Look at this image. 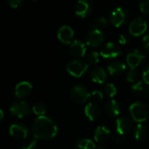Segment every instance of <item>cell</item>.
I'll return each instance as SVG.
<instances>
[{
	"label": "cell",
	"mask_w": 149,
	"mask_h": 149,
	"mask_svg": "<svg viewBox=\"0 0 149 149\" xmlns=\"http://www.w3.org/2000/svg\"><path fill=\"white\" fill-rule=\"evenodd\" d=\"M104 93H105V94L107 97L113 98L117 93V88L114 86V84H113V83H107L105 86V87H104Z\"/></svg>",
	"instance_id": "27"
},
{
	"label": "cell",
	"mask_w": 149,
	"mask_h": 149,
	"mask_svg": "<svg viewBox=\"0 0 149 149\" xmlns=\"http://www.w3.org/2000/svg\"><path fill=\"white\" fill-rule=\"evenodd\" d=\"M121 137H122V135L117 134L116 136H115V141H116L117 142H120V141H121Z\"/></svg>",
	"instance_id": "37"
},
{
	"label": "cell",
	"mask_w": 149,
	"mask_h": 149,
	"mask_svg": "<svg viewBox=\"0 0 149 149\" xmlns=\"http://www.w3.org/2000/svg\"><path fill=\"white\" fill-rule=\"evenodd\" d=\"M139 6H140L141 12H143L145 15L149 17V0H145V1L141 2Z\"/></svg>",
	"instance_id": "31"
},
{
	"label": "cell",
	"mask_w": 149,
	"mask_h": 149,
	"mask_svg": "<svg viewBox=\"0 0 149 149\" xmlns=\"http://www.w3.org/2000/svg\"><path fill=\"white\" fill-rule=\"evenodd\" d=\"M10 112L12 115L17 118H24L30 114L31 107L28 102L24 100H17L10 105Z\"/></svg>",
	"instance_id": "4"
},
{
	"label": "cell",
	"mask_w": 149,
	"mask_h": 149,
	"mask_svg": "<svg viewBox=\"0 0 149 149\" xmlns=\"http://www.w3.org/2000/svg\"><path fill=\"white\" fill-rule=\"evenodd\" d=\"M138 76H139V73L135 69H130L129 71L127 72V79L129 82L135 83L138 79Z\"/></svg>",
	"instance_id": "30"
},
{
	"label": "cell",
	"mask_w": 149,
	"mask_h": 149,
	"mask_svg": "<svg viewBox=\"0 0 149 149\" xmlns=\"http://www.w3.org/2000/svg\"><path fill=\"white\" fill-rule=\"evenodd\" d=\"M69 52L74 57H77V58L83 57L86 54V45L82 41H80V40H74V41H72L70 44Z\"/></svg>",
	"instance_id": "16"
},
{
	"label": "cell",
	"mask_w": 149,
	"mask_h": 149,
	"mask_svg": "<svg viewBox=\"0 0 149 149\" xmlns=\"http://www.w3.org/2000/svg\"><path fill=\"white\" fill-rule=\"evenodd\" d=\"M100 55L98 52H91L86 56V63L88 65H96L100 61Z\"/></svg>",
	"instance_id": "28"
},
{
	"label": "cell",
	"mask_w": 149,
	"mask_h": 149,
	"mask_svg": "<svg viewBox=\"0 0 149 149\" xmlns=\"http://www.w3.org/2000/svg\"><path fill=\"white\" fill-rule=\"evenodd\" d=\"M129 112L132 118L136 122H143L147 120L149 114V110L148 106L141 101L134 102L129 107Z\"/></svg>",
	"instance_id": "2"
},
{
	"label": "cell",
	"mask_w": 149,
	"mask_h": 149,
	"mask_svg": "<svg viewBox=\"0 0 149 149\" xmlns=\"http://www.w3.org/2000/svg\"><path fill=\"white\" fill-rule=\"evenodd\" d=\"M100 53L104 58H114L121 54V50L116 43L107 42L101 48Z\"/></svg>",
	"instance_id": "9"
},
{
	"label": "cell",
	"mask_w": 149,
	"mask_h": 149,
	"mask_svg": "<svg viewBox=\"0 0 149 149\" xmlns=\"http://www.w3.org/2000/svg\"><path fill=\"white\" fill-rule=\"evenodd\" d=\"M126 69H127L126 65L120 61H113L107 65L108 72L111 75H114V76L122 74L126 71Z\"/></svg>",
	"instance_id": "21"
},
{
	"label": "cell",
	"mask_w": 149,
	"mask_h": 149,
	"mask_svg": "<svg viewBox=\"0 0 149 149\" xmlns=\"http://www.w3.org/2000/svg\"><path fill=\"white\" fill-rule=\"evenodd\" d=\"M115 126H116L117 134L120 135H124L126 134H128L132 130L133 122L128 117L123 116L116 120Z\"/></svg>",
	"instance_id": "11"
},
{
	"label": "cell",
	"mask_w": 149,
	"mask_h": 149,
	"mask_svg": "<svg viewBox=\"0 0 149 149\" xmlns=\"http://www.w3.org/2000/svg\"><path fill=\"white\" fill-rule=\"evenodd\" d=\"M84 112H85L86 116L90 120H95L96 119L99 118V116L100 114V107L93 102H89L88 104L86 105Z\"/></svg>",
	"instance_id": "19"
},
{
	"label": "cell",
	"mask_w": 149,
	"mask_h": 149,
	"mask_svg": "<svg viewBox=\"0 0 149 149\" xmlns=\"http://www.w3.org/2000/svg\"><path fill=\"white\" fill-rule=\"evenodd\" d=\"M105 111L110 117H115L120 113V105L115 100H110L105 106Z\"/></svg>",
	"instance_id": "20"
},
{
	"label": "cell",
	"mask_w": 149,
	"mask_h": 149,
	"mask_svg": "<svg viewBox=\"0 0 149 149\" xmlns=\"http://www.w3.org/2000/svg\"><path fill=\"white\" fill-rule=\"evenodd\" d=\"M107 24H108L107 19L105 17H98V18L94 21V23L93 24L92 26H93V28L95 29V30H100V31H101L102 29L106 28V27L107 26Z\"/></svg>",
	"instance_id": "26"
},
{
	"label": "cell",
	"mask_w": 149,
	"mask_h": 149,
	"mask_svg": "<svg viewBox=\"0 0 149 149\" xmlns=\"http://www.w3.org/2000/svg\"><path fill=\"white\" fill-rule=\"evenodd\" d=\"M74 10H75V13L79 17H86L91 14L93 10V5L87 0H79L76 3Z\"/></svg>",
	"instance_id": "12"
},
{
	"label": "cell",
	"mask_w": 149,
	"mask_h": 149,
	"mask_svg": "<svg viewBox=\"0 0 149 149\" xmlns=\"http://www.w3.org/2000/svg\"><path fill=\"white\" fill-rule=\"evenodd\" d=\"M144 58L145 53L141 50L135 49L127 55V63L131 67V69H135L138 65H140Z\"/></svg>",
	"instance_id": "10"
},
{
	"label": "cell",
	"mask_w": 149,
	"mask_h": 149,
	"mask_svg": "<svg viewBox=\"0 0 149 149\" xmlns=\"http://www.w3.org/2000/svg\"><path fill=\"white\" fill-rule=\"evenodd\" d=\"M36 146H37V139L33 138L31 139L27 143H25L21 149H35Z\"/></svg>",
	"instance_id": "32"
},
{
	"label": "cell",
	"mask_w": 149,
	"mask_h": 149,
	"mask_svg": "<svg viewBox=\"0 0 149 149\" xmlns=\"http://www.w3.org/2000/svg\"><path fill=\"white\" fill-rule=\"evenodd\" d=\"M8 4L13 8V9H16L17 7H19L22 3H23V1L22 0H8L7 1Z\"/></svg>",
	"instance_id": "33"
},
{
	"label": "cell",
	"mask_w": 149,
	"mask_h": 149,
	"mask_svg": "<svg viewBox=\"0 0 149 149\" xmlns=\"http://www.w3.org/2000/svg\"><path fill=\"white\" fill-rule=\"evenodd\" d=\"M129 40H130V37H129V35L127 34V33L121 34V35L120 36V38H119V43L121 44V45H126V44H127V42H128Z\"/></svg>",
	"instance_id": "34"
},
{
	"label": "cell",
	"mask_w": 149,
	"mask_h": 149,
	"mask_svg": "<svg viewBox=\"0 0 149 149\" xmlns=\"http://www.w3.org/2000/svg\"><path fill=\"white\" fill-rule=\"evenodd\" d=\"M96 145L90 139H83L79 141L76 146V149H96Z\"/></svg>",
	"instance_id": "24"
},
{
	"label": "cell",
	"mask_w": 149,
	"mask_h": 149,
	"mask_svg": "<svg viewBox=\"0 0 149 149\" xmlns=\"http://www.w3.org/2000/svg\"><path fill=\"white\" fill-rule=\"evenodd\" d=\"M46 111L47 107L45 103L42 102H38L32 107V112L38 116H44L46 113Z\"/></svg>",
	"instance_id": "25"
},
{
	"label": "cell",
	"mask_w": 149,
	"mask_h": 149,
	"mask_svg": "<svg viewBox=\"0 0 149 149\" xmlns=\"http://www.w3.org/2000/svg\"><path fill=\"white\" fill-rule=\"evenodd\" d=\"M148 29V24L147 21L141 17H137L134 18L129 25V32L131 35L138 37L146 32Z\"/></svg>",
	"instance_id": "6"
},
{
	"label": "cell",
	"mask_w": 149,
	"mask_h": 149,
	"mask_svg": "<svg viewBox=\"0 0 149 149\" xmlns=\"http://www.w3.org/2000/svg\"><path fill=\"white\" fill-rule=\"evenodd\" d=\"M110 20L114 26H122L127 20V11L123 7H117L111 12Z\"/></svg>",
	"instance_id": "8"
},
{
	"label": "cell",
	"mask_w": 149,
	"mask_h": 149,
	"mask_svg": "<svg viewBox=\"0 0 149 149\" xmlns=\"http://www.w3.org/2000/svg\"><path fill=\"white\" fill-rule=\"evenodd\" d=\"M142 77H143V80L149 85V65L144 69L143 72H142Z\"/></svg>",
	"instance_id": "35"
},
{
	"label": "cell",
	"mask_w": 149,
	"mask_h": 149,
	"mask_svg": "<svg viewBox=\"0 0 149 149\" xmlns=\"http://www.w3.org/2000/svg\"><path fill=\"white\" fill-rule=\"evenodd\" d=\"M132 91L138 95H148L149 85L144 80H138L132 86Z\"/></svg>",
	"instance_id": "22"
},
{
	"label": "cell",
	"mask_w": 149,
	"mask_h": 149,
	"mask_svg": "<svg viewBox=\"0 0 149 149\" xmlns=\"http://www.w3.org/2000/svg\"><path fill=\"white\" fill-rule=\"evenodd\" d=\"M31 91H32L31 84L28 81L24 80L17 84L14 89V93L17 98L22 99V98L28 96L31 93Z\"/></svg>",
	"instance_id": "14"
},
{
	"label": "cell",
	"mask_w": 149,
	"mask_h": 149,
	"mask_svg": "<svg viewBox=\"0 0 149 149\" xmlns=\"http://www.w3.org/2000/svg\"><path fill=\"white\" fill-rule=\"evenodd\" d=\"M91 101L93 103H96V102H100V100H103V93L99 91V90H95L93 93H91L90 95V99Z\"/></svg>",
	"instance_id": "29"
},
{
	"label": "cell",
	"mask_w": 149,
	"mask_h": 149,
	"mask_svg": "<svg viewBox=\"0 0 149 149\" xmlns=\"http://www.w3.org/2000/svg\"><path fill=\"white\" fill-rule=\"evenodd\" d=\"M3 111L0 110V120H3Z\"/></svg>",
	"instance_id": "38"
},
{
	"label": "cell",
	"mask_w": 149,
	"mask_h": 149,
	"mask_svg": "<svg viewBox=\"0 0 149 149\" xmlns=\"http://www.w3.org/2000/svg\"><path fill=\"white\" fill-rule=\"evenodd\" d=\"M70 93L73 101L79 104L85 103L86 101H87L90 99V95H91L88 89L82 85H76L72 86Z\"/></svg>",
	"instance_id": "5"
},
{
	"label": "cell",
	"mask_w": 149,
	"mask_h": 149,
	"mask_svg": "<svg viewBox=\"0 0 149 149\" xmlns=\"http://www.w3.org/2000/svg\"><path fill=\"white\" fill-rule=\"evenodd\" d=\"M88 64L80 59H72L66 65L67 72L73 77H81L88 69Z\"/></svg>",
	"instance_id": "3"
},
{
	"label": "cell",
	"mask_w": 149,
	"mask_h": 149,
	"mask_svg": "<svg viewBox=\"0 0 149 149\" xmlns=\"http://www.w3.org/2000/svg\"><path fill=\"white\" fill-rule=\"evenodd\" d=\"M148 135V130L146 127L142 124H138L134 128V137L137 141L144 140Z\"/></svg>",
	"instance_id": "23"
},
{
	"label": "cell",
	"mask_w": 149,
	"mask_h": 149,
	"mask_svg": "<svg viewBox=\"0 0 149 149\" xmlns=\"http://www.w3.org/2000/svg\"><path fill=\"white\" fill-rule=\"evenodd\" d=\"M96 149H106V147L103 146V145H100V146H97Z\"/></svg>",
	"instance_id": "39"
},
{
	"label": "cell",
	"mask_w": 149,
	"mask_h": 149,
	"mask_svg": "<svg viewBox=\"0 0 149 149\" xmlns=\"http://www.w3.org/2000/svg\"><path fill=\"white\" fill-rule=\"evenodd\" d=\"M90 76H91V79L93 82L102 84L106 81L107 77V73L104 68L100 67V66H96L91 70Z\"/></svg>",
	"instance_id": "17"
},
{
	"label": "cell",
	"mask_w": 149,
	"mask_h": 149,
	"mask_svg": "<svg viewBox=\"0 0 149 149\" xmlns=\"http://www.w3.org/2000/svg\"><path fill=\"white\" fill-rule=\"evenodd\" d=\"M104 39H105V36L102 31L95 30V29H92L91 31H89L85 37L86 45L92 47L99 46L103 43Z\"/></svg>",
	"instance_id": "7"
},
{
	"label": "cell",
	"mask_w": 149,
	"mask_h": 149,
	"mask_svg": "<svg viewBox=\"0 0 149 149\" xmlns=\"http://www.w3.org/2000/svg\"><path fill=\"white\" fill-rule=\"evenodd\" d=\"M142 43H143L144 48L149 52V33L144 36V38L142 39Z\"/></svg>",
	"instance_id": "36"
},
{
	"label": "cell",
	"mask_w": 149,
	"mask_h": 149,
	"mask_svg": "<svg viewBox=\"0 0 149 149\" xmlns=\"http://www.w3.org/2000/svg\"><path fill=\"white\" fill-rule=\"evenodd\" d=\"M10 134L16 139H25L28 135V128L22 124H12L9 128Z\"/></svg>",
	"instance_id": "15"
},
{
	"label": "cell",
	"mask_w": 149,
	"mask_h": 149,
	"mask_svg": "<svg viewBox=\"0 0 149 149\" xmlns=\"http://www.w3.org/2000/svg\"><path fill=\"white\" fill-rule=\"evenodd\" d=\"M31 131L37 140H48L54 138L58 130L56 123L51 118L44 115L35 119L31 126Z\"/></svg>",
	"instance_id": "1"
},
{
	"label": "cell",
	"mask_w": 149,
	"mask_h": 149,
	"mask_svg": "<svg viewBox=\"0 0 149 149\" xmlns=\"http://www.w3.org/2000/svg\"><path fill=\"white\" fill-rule=\"evenodd\" d=\"M111 135V131L105 126H99L94 132V140L98 143L105 142Z\"/></svg>",
	"instance_id": "18"
},
{
	"label": "cell",
	"mask_w": 149,
	"mask_h": 149,
	"mask_svg": "<svg viewBox=\"0 0 149 149\" xmlns=\"http://www.w3.org/2000/svg\"><path fill=\"white\" fill-rule=\"evenodd\" d=\"M74 35V31L72 28L69 25H62L59 27L57 32L58 38L64 44H71L72 41V38Z\"/></svg>",
	"instance_id": "13"
}]
</instances>
